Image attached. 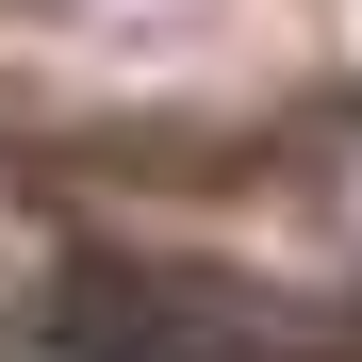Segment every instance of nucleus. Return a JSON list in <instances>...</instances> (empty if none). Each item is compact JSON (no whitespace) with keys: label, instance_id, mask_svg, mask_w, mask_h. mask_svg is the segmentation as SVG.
<instances>
[{"label":"nucleus","instance_id":"nucleus-1","mask_svg":"<svg viewBox=\"0 0 362 362\" xmlns=\"http://www.w3.org/2000/svg\"><path fill=\"white\" fill-rule=\"evenodd\" d=\"M33 346L49 362H264L280 329L214 280H165V264H66L33 296Z\"/></svg>","mask_w":362,"mask_h":362}]
</instances>
